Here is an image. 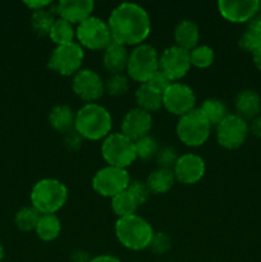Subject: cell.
Instances as JSON below:
<instances>
[{
	"instance_id": "cell-1",
	"label": "cell",
	"mask_w": 261,
	"mask_h": 262,
	"mask_svg": "<svg viewBox=\"0 0 261 262\" xmlns=\"http://www.w3.org/2000/svg\"><path fill=\"white\" fill-rule=\"evenodd\" d=\"M114 42L138 46L150 36L151 19L147 10L136 3H122L112 10L107 19Z\"/></svg>"
},
{
	"instance_id": "cell-2",
	"label": "cell",
	"mask_w": 261,
	"mask_h": 262,
	"mask_svg": "<svg viewBox=\"0 0 261 262\" xmlns=\"http://www.w3.org/2000/svg\"><path fill=\"white\" fill-rule=\"evenodd\" d=\"M113 119L109 110L96 102L84 104L76 113L74 129L83 137V140L99 141L110 135Z\"/></svg>"
},
{
	"instance_id": "cell-3",
	"label": "cell",
	"mask_w": 261,
	"mask_h": 262,
	"mask_svg": "<svg viewBox=\"0 0 261 262\" xmlns=\"http://www.w3.org/2000/svg\"><path fill=\"white\" fill-rule=\"evenodd\" d=\"M30 200L41 215L56 214L68 201V188L58 179H41L31 189Z\"/></svg>"
},
{
	"instance_id": "cell-4",
	"label": "cell",
	"mask_w": 261,
	"mask_h": 262,
	"mask_svg": "<svg viewBox=\"0 0 261 262\" xmlns=\"http://www.w3.org/2000/svg\"><path fill=\"white\" fill-rule=\"evenodd\" d=\"M150 223L138 215L119 217L115 223V237L124 248L130 251H142L148 248L154 237Z\"/></svg>"
},
{
	"instance_id": "cell-5",
	"label": "cell",
	"mask_w": 261,
	"mask_h": 262,
	"mask_svg": "<svg viewBox=\"0 0 261 262\" xmlns=\"http://www.w3.org/2000/svg\"><path fill=\"white\" fill-rule=\"evenodd\" d=\"M159 71V54L154 46L141 43L136 46L128 56L127 72L130 79L136 82L147 83L148 79Z\"/></svg>"
},
{
	"instance_id": "cell-6",
	"label": "cell",
	"mask_w": 261,
	"mask_h": 262,
	"mask_svg": "<svg viewBox=\"0 0 261 262\" xmlns=\"http://www.w3.org/2000/svg\"><path fill=\"white\" fill-rule=\"evenodd\" d=\"M101 156L109 166L127 169L137 160L135 142L122 132L110 133L101 143Z\"/></svg>"
},
{
	"instance_id": "cell-7",
	"label": "cell",
	"mask_w": 261,
	"mask_h": 262,
	"mask_svg": "<svg viewBox=\"0 0 261 262\" xmlns=\"http://www.w3.org/2000/svg\"><path fill=\"white\" fill-rule=\"evenodd\" d=\"M211 125L200 109H193L179 118L177 123V136L179 141L189 147L202 146L210 137Z\"/></svg>"
},
{
	"instance_id": "cell-8",
	"label": "cell",
	"mask_w": 261,
	"mask_h": 262,
	"mask_svg": "<svg viewBox=\"0 0 261 262\" xmlns=\"http://www.w3.org/2000/svg\"><path fill=\"white\" fill-rule=\"evenodd\" d=\"M83 58V48L78 42L56 46L49 58L48 68L59 76L71 77L81 71Z\"/></svg>"
},
{
	"instance_id": "cell-9",
	"label": "cell",
	"mask_w": 261,
	"mask_h": 262,
	"mask_svg": "<svg viewBox=\"0 0 261 262\" xmlns=\"http://www.w3.org/2000/svg\"><path fill=\"white\" fill-rule=\"evenodd\" d=\"M76 37L82 48L94 51L105 50L113 41L107 22L97 17H90L77 26Z\"/></svg>"
},
{
	"instance_id": "cell-10",
	"label": "cell",
	"mask_w": 261,
	"mask_h": 262,
	"mask_svg": "<svg viewBox=\"0 0 261 262\" xmlns=\"http://www.w3.org/2000/svg\"><path fill=\"white\" fill-rule=\"evenodd\" d=\"M129 183L130 178L127 169L109 165L97 170L92 178L94 191L100 196L107 197L110 200L117 194L127 191Z\"/></svg>"
},
{
	"instance_id": "cell-11",
	"label": "cell",
	"mask_w": 261,
	"mask_h": 262,
	"mask_svg": "<svg viewBox=\"0 0 261 262\" xmlns=\"http://www.w3.org/2000/svg\"><path fill=\"white\" fill-rule=\"evenodd\" d=\"M250 129L243 118L237 114H229L216 125V140L227 150H237L245 143Z\"/></svg>"
},
{
	"instance_id": "cell-12",
	"label": "cell",
	"mask_w": 261,
	"mask_h": 262,
	"mask_svg": "<svg viewBox=\"0 0 261 262\" xmlns=\"http://www.w3.org/2000/svg\"><path fill=\"white\" fill-rule=\"evenodd\" d=\"M189 51L173 45L159 55V71L163 72L171 82L183 78L191 69Z\"/></svg>"
},
{
	"instance_id": "cell-13",
	"label": "cell",
	"mask_w": 261,
	"mask_h": 262,
	"mask_svg": "<svg viewBox=\"0 0 261 262\" xmlns=\"http://www.w3.org/2000/svg\"><path fill=\"white\" fill-rule=\"evenodd\" d=\"M163 106L170 114L181 118L196 109V95L187 84L173 82L163 94Z\"/></svg>"
},
{
	"instance_id": "cell-14",
	"label": "cell",
	"mask_w": 261,
	"mask_h": 262,
	"mask_svg": "<svg viewBox=\"0 0 261 262\" xmlns=\"http://www.w3.org/2000/svg\"><path fill=\"white\" fill-rule=\"evenodd\" d=\"M72 90L74 95L90 104L102 97L105 94V84L97 72L92 69H81L73 76Z\"/></svg>"
},
{
	"instance_id": "cell-15",
	"label": "cell",
	"mask_w": 261,
	"mask_h": 262,
	"mask_svg": "<svg viewBox=\"0 0 261 262\" xmlns=\"http://www.w3.org/2000/svg\"><path fill=\"white\" fill-rule=\"evenodd\" d=\"M217 10L230 23H248L260 12L258 0H220Z\"/></svg>"
},
{
	"instance_id": "cell-16",
	"label": "cell",
	"mask_w": 261,
	"mask_h": 262,
	"mask_svg": "<svg viewBox=\"0 0 261 262\" xmlns=\"http://www.w3.org/2000/svg\"><path fill=\"white\" fill-rule=\"evenodd\" d=\"M95 9L92 0H60L56 4L50 5V10L54 15L72 25H81L90 17Z\"/></svg>"
},
{
	"instance_id": "cell-17",
	"label": "cell",
	"mask_w": 261,
	"mask_h": 262,
	"mask_svg": "<svg viewBox=\"0 0 261 262\" xmlns=\"http://www.w3.org/2000/svg\"><path fill=\"white\" fill-rule=\"evenodd\" d=\"M205 171L206 166L204 159L196 154H184L179 156L173 168L176 181L187 186H192L201 181L202 177L205 176Z\"/></svg>"
},
{
	"instance_id": "cell-18",
	"label": "cell",
	"mask_w": 261,
	"mask_h": 262,
	"mask_svg": "<svg viewBox=\"0 0 261 262\" xmlns=\"http://www.w3.org/2000/svg\"><path fill=\"white\" fill-rule=\"evenodd\" d=\"M153 128V117L150 113L138 107L129 110L122 122V133L133 142L146 137Z\"/></svg>"
},
{
	"instance_id": "cell-19",
	"label": "cell",
	"mask_w": 261,
	"mask_h": 262,
	"mask_svg": "<svg viewBox=\"0 0 261 262\" xmlns=\"http://www.w3.org/2000/svg\"><path fill=\"white\" fill-rule=\"evenodd\" d=\"M128 56L129 53L127 51V46L112 41L104 50L102 63L105 69L112 74H123V72L127 69Z\"/></svg>"
},
{
	"instance_id": "cell-20",
	"label": "cell",
	"mask_w": 261,
	"mask_h": 262,
	"mask_svg": "<svg viewBox=\"0 0 261 262\" xmlns=\"http://www.w3.org/2000/svg\"><path fill=\"white\" fill-rule=\"evenodd\" d=\"M234 106L237 115L243 119H253L261 112V97L253 90H242L238 92L234 100Z\"/></svg>"
},
{
	"instance_id": "cell-21",
	"label": "cell",
	"mask_w": 261,
	"mask_h": 262,
	"mask_svg": "<svg viewBox=\"0 0 261 262\" xmlns=\"http://www.w3.org/2000/svg\"><path fill=\"white\" fill-rule=\"evenodd\" d=\"M200 40V28L196 22L191 19H182L177 23L174 28V41L176 45L191 51L199 43Z\"/></svg>"
},
{
	"instance_id": "cell-22",
	"label": "cell",
	"mask_w": 261,
	"mask_h": 262,
	"mask_svg": "<svg viewBox=\"0 0 261 262\" xmlns=\"http://www.w3.org/2000/svg\"><path fill=\"white\" fill-rule=\"evenodd\" d=\"M49 123L56 132L66 135L74 129L76 112L68 105H55L49 113Z\"/></svg>"
},
{
	"instance_id": "cell-23",
	"label": "cell",
	"mask_w": 261,
	"mask_h": 262,
	"mask_svg": "<svg viewBox=\"0 0 261 262\" xmlns=\"http://www.w3.org/2000/svg\"><path fill=\"white\" fill-rule=\"evenodd\" d=\"M174 183H176V177H174L173 169L164 168H158L151 171L146 181L148 191L154 194L168 193L173 188Z\"/></svg>"
},
{
	"instance_id": "cell-24",
	"label": "cell",
	"mask_w": 261,
	"mask_h": 262,
	"mask_svg": "<svg viewBox=\"0 0 261 262\" xmlns=\"http://www.w3.org/2000/svg\"><path fill=\"white\" fill-rule=\"evenodd\" d=\"M135 99L138 109L145 110L150 114L158 112L163 106V95L151 89L147 83L140 84V87L136 90Z\"/></svg>"
},
{
	"instance_id": "cell-25",
	"label": "cell",
	"mask_w": 261,
	"mask_h": 262,
	"mask_svg": "<svg viewBox=\"0 0 261 262\" xmlns=\"http://www.w3.org/2000/svg\"><path fill=\"white\" fill-rule=\"evenodd\" d=\"M238 45L246 53H251L261 48V15H256L248 22L246 31L240 37Z\"/></svg>"
},
{
	"instance_id": "cell-26",
	"label": "cell",
	"mask_w": 261,
	"mask_h": 262,
	"mask_svg": "<svg viewBox=\"0 0 261 262\" xmlns=\"http://www.w3.org/2000/svg\"><path fill=\"white\" fill-rule=\"evenodd\" d=\"M36 234L44 242H53L61 232V223L55 214L41 215L35 229Z\"/></svg>"
},
{
	"instance_id": "cell-27",
	"label": "cell",
	"mask_w": 261,
	"mask_h": 262,
	"mask_svg": "<svg viewBox=\"0 0 261 262\" xmlns=\"http://www.w3.org/2000/svg\"><path fill=\"white\" fill-rule=\"evenodd\" d=\"M199 109L201 110V113L211 127L212 125H217L223 119H225L229 115L227 105L219 99L205 100Z\"/></svg>"
},
{
	"instance_id": "cell-28",
	"label": "cell",
	"mask_w": 261,
	"mask_h": 262,
	"mask_svg": "<svg viewBox=\"0 0 261 262\" xmlns=\"http://www.w3.org/2000/svg\"><path fill=\"white\" fill-rule=\"evenodd\" d=\"M49 37L56 46L67 45V43L74 42L73 40L76 37V30L73 28L72 23L67 22L66 19H61V18H56L53 27H51L50 33H49Z\"/></svg>"
},
{
	"instance_id": "cell-29",
	"label": "cell",
	"mask_w": 261,
	"mask_h": 262,
	"mask_svg": "<svg viewBox=\"0 0 261 262\" xmlns=\"http://www.w3.org/2000/svg\"><path fill=\"white\" fill-rule=\"evenodd\" d=\"M110 206H112L113 212L117 215L118 219L135 215L137 209L140 207L136 200L132 197V194L128 191H124L113 197L112 201H110Z\"/></svg>"
},
{
	"instance_id": "cell-30",
	"label": "cell",
	"mask_w": 261,
	"mask_h": 262,
	"mask_svg": "<svg viewBox=\"0 0 261 262\" xmlns=\"http://www.w3.org/2000/svg\"><path fill=\"white\" fill-rule=\"evenodd\" d=\"M55 15L51 13L50 7L46 8V9L36 10L31 15V27H32L33 32L36 35L41 36H49L50 33L51 27H53L54 22H55Z\"/></svg>"
},
{
	"instance_id": "cell-31",
	"label": "cell",
	"mask_w": 261,
	"mask_h": 262,
	"mask_svg": "<svg viewBox=\"0 0 261 262\" xmlns=\"http://www.w3.org/2000/svg\"><path fill=\"white\" fill-rule=\"evenodd\" d=\"M41 214L33 206L20 207L14 216V223L17 228L22 232H32L36 229Z\"/></svg>"
},
{
	"instance_id": "cell-32",
	"label": "cell",
	"mask_w": 261,
	"mask_h": 262,
	"mask_svg": "<svg viewBox=\"0 0 261 262\" xmlns=\"http://www.w3.org/2000/svg\"><path fill=\"white\" fill-rule=\"evenodd\" d=\"M189 60H191V66L199 69L209 68L214 63L215 53L210 46L197 45L189 51Z\"/></svg>"
},
{
	"instance_id": "cell-33",
	"label": "cell",
	"mask_w": 261,
	"mask_h": 262,
	"mask_svg": "<svg viewBox=\"0 0 261 262\" xmlns=\"http://www.w3.org/2000/svg\"><path fill=\"white\" fill-rule=\"evenodd\" d=\"M159 148H160V146H159V142L156 141V138L150 135L146 136V137H142L141 140L135 142L136 156H137L138 160L148 161L151 159H155Z\"/></svg>"
},
{
	"instance_id": "cell-34",
	"label": "cell",
	"mask_w": 261,
	"mask_h": 262,
	"mask_svg": "<svg viewBox=\"0 0 261 262\" xmlns=\"http://www.w3.org/2000/svg\"><path fill=\"white\" fill-rule=\"evenodd\" d=\"M104 84L105 92L113 97L123 96L129 89V82H128V78L124 74H112L104 82Z\"/></svg>"
},
{
	"instance_id": "cell-35",
	"label": "cell",
	"mask_w": 261,
	"mask_h": 262,
	"mask_svg": "<svg viewBox=\"0 0 261 262\" xmlns=\"http://www.w3.org/2000/svg\"><path fill=\"white\" fill-rule=\"evenodd\" d=\"M178 152L174 147L171 146H161L159 148L158 154L155 156L156 164L159 165V168L164 169H173L176 165L177 160H178Z\"/></svg>"
},
{
	"instance_id": "cell-36",
	"label": "cell",
	"mask_w": 261,
	"mask_h": 262,
	"mask_svg": "<svg viewBox=\"0 0 261 262\" xmlns=\"http://www.w3.org/2000/svg\"><path fill=\"white\" fill-rule=\"evenodd\" d=\"M151 252L154 255L161 256L164 253L169 252V250L171 248V238L168 233L165 232H158L154 233V237L151 239L150 246H148Z\"/></svg>"
},
{
	"instance_id": "cell-37",
	"label": "cell",
	"mask_w": 261,
	"mask_h": 262,
	"mask_svg": "<svg viewBox=\"0 0 261 262\" xmlns=\"http://www.w3.org/2000/svg\"><path fill=\"white\" fill-rule=\"evenodd\" d=\"M127 191L132 194L133 199L136 200L138 206H142L147 202L148 197H150V191H148L147 186H146V182L141 181H130L129 186H128Z\"/></svg>"
},
{
	"instance_id": "cell-38",
	"label": "cell",
	"mask_w": 261,
	"mask_h": 262,
	"mask_svg": "<svg viewBox=\"0 0 261 262\" xmlns=\"http://www.w3.org/2000/svg\"><path fill=\"white\" fill-rule=\"evenodd\" d=\"M171 83H173V82H171L170 79H169L161 71L156 72V73L154 74L147 82V84L151 87V89H154L155 91H158L159 94L161 95H163L164 92L170 87Z\"/></svg>"
},
{
	"instance_id": "cell-39",
	"label": "cell",
	"mask_w": 261,
	"mask_h": 262,
	"mask_svg": "<svg viewBox=\"0 0 261 262\" xmlns=\"http://www.w3.org/2000/svg\"><path fill=\"white\" fill-rule=\"evenodd\" d=\"M83 137L76 129L66 133L63 137L64 147L68 151H78L82 147V145H83Z\"/></svg>"
},
{
	"instance_id": "cell-40",
	"label": "cell",
	"mask_w": 261,
	"mask_h": 262,
	"mask_svg": "<svg viewBox=\"0 0 261 262\" xmlns=\"http://www.w3.org/2000/svg\"><path fill=\"white\" fill-rule=\"evenodd\" d=\"M23 4L31 9L32 12H36V10H41V9H46V8L50 7L53 3L50 0H32V2H25Z\"/></svg>"
},
{
	"instance_id": "cell-41",
	"label": "cell",
	"mask_w": 261,
	"mask_h": 262,
	"mask_svg": "<svg viewBox=\"0 0 261 262\" xmlns=\"http://www.w3.org/2000/svg\"><path fill=\"white\" fill-rule=\"evenodd\" d=\"M69 258H71V262H90V260H91L90 253L87 251L81 250V248L72 251Z\"/></svg>"
},
{
	"instance_id": "cell-42",
	"label": "cell",
	"mask_w": 261,
	"mask_h": 262,
	"mask_svg": "<svg viewBox=\"0 0 261 262\" xmlns=\"http://www.w3.org/2000/svg\"><path fill=\"white\" fill-rule=\"evenodd\" d=\"M248 129H250V132L252 133L255 137L261 138V114L257 115L256 118H253L251 124L248 125Z\"/></svg>"
},
{
	"instance_id": "cell-43",
	"label": "cell",
	"mask_w": 261,
	"mask_h": 262,
	"mask_svg": "<svg viewBox=\"0 0 261 262\" xmlns=\"http://www.w3.org/2000/svg\"><path fill=\"white\" fill-rule=\"evenodd\" d=\"M90 262H122L118 257L112 255H100L96 257H91Z\"/></svg>"
},
{
	"instance_id": "cell-44",
	"label": "cell",
	"mask_w": 261,
	"mask_h": 262,
	"mask_svg": "<svg viewBox=\"0 0 261 262\" xmlns=\"http://www.w3.org/2000/svg\"><path fill=\"white\" fill-rule=\"evenodd\" d=\"M252 61H253V66L256 67V69L261 72V48L252 53Z\"/></svg>"
},
{
	"instance_id": "cell-45",
	"label": "cell",
	"mask_w": 261,
	"mask_h": 262,
	"mask_svg": "<svg viewBox=\"0 0 261 262\" xmlns=\"http://www.w3.org/2000/svg\"><path fill=\"white\" fill-rule=\"evenodd\" d=\"M4 256H5L4 246H3V243L0 242V262H3V260H4Z\"/></svg>"
},
{
	"instance_id": "cell-46",
	"label": "cell",
	"mask_w": 261,
	"mask_h": 262,
	"mask_svg": "<svg viewBox=\"0 0 261 262\" xmlns=\"http://www.w3.org/2000/svg\"><path fill=\"white\" fill-rule=\"evenodd\" d=\"M260 12H261V2H260Z\"/></svg>"
}]
</instances>
